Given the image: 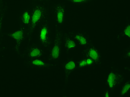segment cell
<instances>
[{"instance_id":"1","label":"cell","mask_w":130,"mask_h":97,"mask_svg":"<svg viewBox=\"0 0 130 97\" xmlns=\"http://www.w3.org/2000/svg\"><path fill=\"white\" fill-rule=\"evenodd\" d=\"M47 10L44 6L37 5L32 8L31 12V19L27 29V35L30 41L31 35L37 25L46 20Z\"/></svg>"},{"instance_id":"2","label":"cell","mask_w":130,"mask_h":97,"mask_svg":"<svg viewBox=\"0 0 130 97\" xmlns=\"http://www.w3.org/2000/svg\"><path fill=\"white\" fill-rule=\"evenodd\" d=\"M62 35V32L56 28L55 39L53 46L50 51L48 57L49 60L50 61L56 60L59 58L60 55Z\"/></svg>"},{"instance_id":"3","label":"cell","mask_w":130,"mask_h":97,"mask_svg":"<svg viewBox=\"0 0 130 97\" xmlns=\"http://www.w3.org/2000/svg\"><path fill=\"white\" fill-rule=\"evenodd\" d=\"M46 21L42 22L39 32V40L45 47H48L51 43L50 29Z\"/></svg>"},{"instance_id":"4","label":"cell","mask_w":130,"mask_h":97,"mask_svg":"<svg viewBox=\"0 0 130 97\" xmlns=\"http://www.w3.org/2000/svg\"><path fill=\"white\" fill-rule=\"evenodd\" d=\"M86 48L83 51L82 54L86 58H89L93 60L96 64H100L102 57L100 52L92 45L86 47Z\"/></svg>"},{"instance_id":"5","label":"cell","mask_w":130,"mask_h":97,"mask_svg":"<svg viewBox=\"0 0 130 97\" xmlns=\"http://www.w3.org/2000/svg\"><path fill=\"white\" fill-rule=\"evenodd\" d=\"M124 77L120 72L113 70L110 72L106 80V83L110 89H113L124 81Z\"/></svg>"},{"instance_id":"6","label":"cell","mask_w":130,"mask_h":97,"mask_svg":"<svg viewBox=\"0 0 130 97\" xmlns=\"http://www.w3.org/2000/svg\"><path fill=\"white\" fill-rule=\"evenodd\" d=\"M69 35L72 38H74L78 42L80 45L85 47L92 44V42L87 34L83 32H71Z\"/></svg>"},{"instance_id":"7","label":"cell","mask_w":130,"mask_h":97,"mask_svg":"<svg viewBox=\"0 0 130 97\" xmlns=\"http://www.w3.org/2000/svg\"><path fill=\"white\" fill-rule=\"evenodd\" d=\"M53 13L54 19L57 24L59 25L62 24L65 18V6L61 4L56 5L54 8Z\"/></svg>"},{"instance_id":"8","label":"cell","mask_w":130,"mask_h":97,"mask_svg":"<svg viewBox=\"0 0 130 97\" xmlns=\"http://www.w3.org/2000/svg\"><path fill=\"white\" fill-rule=\"evenodd\" d=\"M8 35L15 39L16 41L14 49L16 52L19 54L20 45L25 38V28H21L15 32L8 34Z\"/></svg>"},{"instance_id":"9","label":"cell","mask_w":130,"mask_h":97,"mask_svg":"<svg viewBox=\"0 0 130 97\" xmlns=\"http://www.w3.org/2000/svg\"><path fill=\"white\" fill-rule=\"evenodd\" d=\"M26 55L30 59H37L43 56L44 52L37 46L32 45L27 50Z\"/></svg>"},{"instance_id":"10","label":"cell","mask_w":130,"mask_h":97,"mask_svg":"<svg viewBox=\"0 0 130 97\" xmlns=\"http://www.w3.org/2000/svg\"><path fill=\"white\" fill-rule=\"evenodd\" d=\"M76 68V65L74 61L69 60L66 62L63 65L64 70L65 72V83L68 82L69 78L71 73Z\"/></svg>"},{"instance_id":"11","label":"cell","mask_w":130,"mask_h":97,"mask_svg":"<svg viewBox=\"0 0 130 97\" xmlns=\"http://www.w3.org/2000/svg\"><path fill=\"white\" fill-rule=\"evenodd\" d=\"M28 64L32 67H37L39 68H48L53 66V65L52 64L46 63V62L39 60L38 58L30 59V60L28 61Z\"/></svg>"},{"instance_id":"12","label":"cell","mask_w":130,"mask_h":97,"mask_svg":"<svg viewBox=\"0 0 130 97\" xmlns=\"http://www.w3.org/2000/svg\"><path fill=\"white\" fill-rule=\"evenodd\" d=\"M62 38L63 39L65 47L67 52L68 53L71 48H74L76 47L75 42L73 40L70 35L68 34L65 33L62 35Z\"/></svg>"},{"instance_id":"13","label":"cell","mask_w":130,"mask_h":97,"mask_svg":"<svg viewBox=\"0 0 130 97\" xmlns=\"http://www.w3.org/2000/svg\"><path fill=\"white\" fill-rule=\"evenodd\" d=\"M20 19L23 23L28 27L31 19V12H29V10H25L21 15Z\"/></svg>"},{"instance_id":"14","label":"cell","mask_w":130,"mask_h":97,"mask_svg":"<svg viewBox=\"0 0 130 97\" xmlns=\"http://www.w3.org/2000/svg\"><path fill=\"white\" fill-rule=\"evenodd\" d=\"M130 88V81H127L123 86L122 88H121V91H120L119 94L120 97H122L125 94Z\"/></svg>"},{"instance_id":"15","label":"cell","mask_w":130,"mask_h":97,"mask_svg":"<svg viewBox=\"0 0 130 97\" xmlns=\"http://www.w3.org/2000/svg\"><path fill=\"white\" fill-rule=\"evenodd\" d=\"M122 36H127L129 38H130V25H127L123 31L122 33Z\"/></svg>"},{"instance_id":"16","label":"cell","mask_w":130,"mask_h":97,"mask_svg":"<svg viewBox=\"0 0 130 97\" xmlns=\"http://www.w3.org/2000/svg\"><path fill=\"white\" fill-rule=\"evenodd\" d=\"M68 2L75 4H84L92 1V0H67Z\"/></svg>"},{"instance_id":"17","label":"cell","mask_w":130,"mask_h":97,"mask_svg":"<svg viewBox=\"0 0 130 97\" xmlns=\"http://www.w3.org/2000/svg\"><path fill=\"white\" fill-rule=\"evenodd\" d=\"M78 67L82 68L85 66H88L87 62H86V58L83 59L82 60L78 62Z\"/></svg>"},{"instance_id":"18","label":"cell","mask_w":130,"mask_h":97,"mask_svg":"<svg viewBox=\"0 0 130 97\" xmlns=\"http://www.w3.org/2000/svg\"><path fill=\"white\" fill-rule=\"evenodd\" d=\"M124 58L125 59H129L130 58V51L129 49H127L124 54Z\"/></svg>"},{"instance_id":"19","label":"cell","mask_w":130,"mask_h":97,"mask_svg":"<svg viewBox=\"0 0 130 97\" xmlns=\"http://www.w3.org/2000/svg\"><path fill=\"white\" fill-rule=\"evenodd\" d=\"M5 11L3 12V13H2L1 15L0 16V32H1V30H2V22H3V18L4 17V15H5Z\"/></svg>"},{"instance_id":"20","label":"cell","mask_w":130,"mask_h":97,"mask_svg":"<svg viewBox=\"0 0 130 97\" xmlns=\"http://www.w3.org/2000/svg\"><path fill=\"white\" fill-rule=\"evenodd\" d=\"M86 62H87L88 66L92 65L94 63L93 60H92V59H89V58H86Z\"/></svg>"},{"instance_id":"21","label":"cell","mask_w":130,"mask_h":97,"mask_svg":"<svg viewBox=\"0 0 130 97\" xmlns=\"http://www.w3.org/2000/svg\"><path fill=\"white\" fill-rule=\"evenodd\" d=\"M3 3L2 0L0 1V16L3 12Z\"/></svg>"},{"instance_id":"22","label":"cell","mask_w":130,"mask_h":97,"mask_svg":"<svg viewBox=\"0 0 130 97\" xmlns=\"http://www.w3.org/2000/svg\"><path fill=\"white\" fill-rule=\"evenodd\" d=\"M105 97H109V93H108V91L107 90L106 92H105Z\"/></svg>"},{"instance_id":"23","label":"cell","mask_w":130,"mask_h":97,"mask_svg":"<svg viewBox=\"0 0 130 97\" xmlns=\"http://www.w3.org/2000/svg\"><path fill=\"white\" fill-rule=\"evenodd\" d=\"M3 50V49L0 48V52H2V51Z\"/></svg>"},{"instance_id":"24","label":"cell","mask_w":130,"mask_h":97,"mask_svg":"<svg viewBox=\"0 0 130 97\" xmlns=\"http://www.w3.org/2000/svg\"><path fill=\"white\" fill-rule=\"evenodd\" d=\"M38 1H45V0H38Z\"/></svg>"},{"instance_id":"25","label":"cell","mask_w":130,"mask_h":97,"mask_svg":"<svg viewBox=\"0 0 130 97\" xmlns=\"http://www.w3.org/2000/svg\"><path fill=\"white\" fill-rule=\"evenodd\" d=\"M0 1H1V0H0Z\"/></svg>"}]
</instances>
